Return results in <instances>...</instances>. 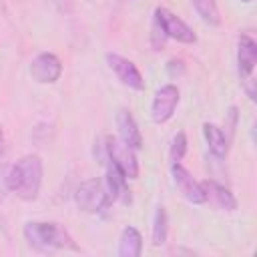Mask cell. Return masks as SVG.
I'll return each mask as SVG.
<instances>
[{
  "instance_id": "1",
  "label": "cell",
  "mask_w": 257,
  "mask_h": 257,
  "mask_svg": "<svg viewBox=\"0 0 257 257\" xmlns=\"http://www.w3.org/2000/svg\"><path fill=\"white\" fill-rule=\"evenodd\" d=\"M42 185V161L38 155L20 157L6 173V189L22 201H34Z\"/></svg>"
},
{
  "instance_id": "2",
  "label": "cell",
  "mask_w": 257,
  "mask_h": 257,
  "mask_svg": "<svg viewBox=\"0 0 257 257\" xmlns=\"http://www.w3.org/2000/svg\"><path fill=\"white\" fill-rule=\"evenodd\" d=\"M24 237L30 247L36 251H58V249H70L76 251V243L70 237V233L60 225L52 221H30L24 225Z\"/></svg>"
},
{
  "instance_id": "3",
  "label": "cell",
  "mask_w": 257,
  "mask_h": 257,
  "mask_svg": "<svg viewBox=\"0 0 257 257\" xmlns=\"http://www.w3.org/2000/svg\"><path fill=\"white\" fill-rule=\"evenodd\" d=\"M74 201L78 209L84 213H100L112 205V197L106 189V183L104 179H98V177L82 181L74 193Z\"/></svg>"
},
{
  "instance_id": "4",
  "label": "cell",
  "mask_w": 257,
  "mask_h": 257,
  "mask_svg": "<svg viewBox=\"0 0 257 257\" xmlns=\"http://www.w3.org/2000/svg\"><path fill=\"white\" fill-rule=\"evenodd\" d=\"M104 153L106 161H110L126 179L139 177V161L135 155V149L122 143L118 137H104Z\"/></svg>"
},
{
  "instance_id": "5",
  "label": "cell",
  "mask_w": 257,
  "mask_h": 257,
  "mask_svg": "<svg viewBox=\"0 0 257 257\" xmlns=\"http://www.w3.org/2000/svg\"><path fill=\"white\" fill-rule=\"evenodd\" d=\"M153 18L161 24V28H163L167 38H173V40L183 42V44H195L197 42V34L193 32V28L187 22H183L177 14H173L169 8H165V6L155 8V16Z\"/></svg>"
},
{
  "instance_id": "6",
  "label": "cell",
  "mask_w": 257,
  "mask_h": 257,
  "mask_svg": "<svg viewBox=\"0 0 257 257\" xmlns=\"http://www.w3.org/2000/svg\"><path fill=\"white\" fill-rule=\"evenodd\" d=\"M177 104H179V88L175 84H163L161 88H157L153 102H151L153 122H157V124L167 122L175 114Z\"/></svg>"
},
{
  "instance_id": "7",
  "label": "cell",
  "mask_w": 257,
  "mask_h": 257,
  "mask_svg": "<svg viewBox=\"0 0 257 257\" xmlns=\"http://www.w3.org/2000/svg\"><path fill=\"white\" fill-rule=\"evenodd\" d=\"M106 64L124 86L133 88V90H139V92L145 90V78H143V74L139 72V68L135 66L133 60H128V58H124L120 54L108 52L106 54Z\"/></svg>"
},
{
  "instance_id": "8",
  "label": "cell",
  "mask_w": 257,
  "mask_h": 257,
  "mask_svg": "<svg viewBox=\"0 0 257 257\" xmlns=\"http://www.w3.org/2000/svg\"><path fill=\"white\" fill-rule=\"evenodd\" d=\"M60 74H62V64L58 56L52 52H40L30 62V76L38 84H52L60 78Z\"/></svg>"
},
{
  "instance_id": "9",
  "label": "cell",
  "mask_w": 257,
  "mask_h": 257,
  "mask_svg": "<svg viewBox=\"0 0 257 257\" xmlns=\"http://www.w3.org/2000/svg\"><path fill=\"white\" fill-rule=\"evenodd\" d=\"M171 175H173V181L179 189V193L193 205H201L205 203V193H203V187L199 181L193 179V175L181 165V161L173 163L171 165Z\"/></svg>"
},
{
  "instance_id": "10",
  "label": "cell",
  "mask_w": 257,
  "mask_h": 257,
  "mask_svg": "<svg viewBox=\"0 0 257 257\" xmlns=\"http://www.w3.org/2000/svg\"><path fill=\"white\" fill-rule=\"evenodd\" d=\"M255 64H257V42L249 34H241L237 40V68L241 82L253 78Z\"/></svg>"
},
{
  "instance_id": "11",
  "label": "cell",
  "mask_w": 257,
  "mask_h": 257,
  "mask_svg": "<svg viewBox=\"0 0 257 257\" xmlns=\"http://www.w3.org/2000/svg\"><path fill=\"white\" fill-rule=\"evenodd\" d=\"M201 187H203V193H205V203L209 201L213 207H217L221 211H235L237 209V199L219 181L207 179V181L201 183Z\"/></svg>"
},
{
  "instance_id": "12",
  "label": "cell",
  "mask_w": 257,
  "mask_h": 257,
  "mask_svg": "<svg viewBox=\"0 0 257 257\" xmlns=\"http://www.w3.org/2000/svg\"><path fill=\"white\" fill-rule=\"evenodd\" d=\"M116 128H118V139L122 143H126L128 147H133L135 151L143 147V135L141 128L133 116V112L128 108H118L116 112Z\"/></svg>"
},
{
  "instance_id": "13",
  "label": "cell",
  "mask_w": 257,
  "mask_h": 257,
  "mask_svg": "<svg viewBox=\"0 0 257 257\" xmlns=\"http://www.w3.org/2000/svg\"><path fill=\"white\" fill-rule=\"evenodd\" d=\"M203 135H205V141H207V147H209L211 155L215 159H225L227 153H229V139H227L225 131L219 128L213 122H205L203 124Z\"/></svg>"
},
{
  "instance_id": "14",
  "label": "cell",
  "mask_w": 257,
  "mask_h": 257,
  "mask_svg": "<svg viewBox=\"0 0 257 257\" xmlns=\"http://www.w3.org/2000/svg\"><path fill=\"white\" fill-rule=\"evenodd\" d=\"M143 253V237L135 227H124L118 239V257H139Z\"/></svg>"
},
{
  "instance_id": "15",
  "label": "cell",
  "mask_w": 257,
  "mask_h": 257,
  "mask_svg": "<svg viewBox=\"0 0 257 257\" xmlns=\"http://www.w3.org/2000/svg\"><path fill=\"white\" fill-rule=\"evenodd\" d=\"M167 235H169V219H167V211H165L163 205H159L157 211H155V219H153V233H151V241H153V245H155V247L165 245Z\"/></svg>"
},
{
  "instance_id": "16",
  "label": "cell",
  "mask_w": 257,
  "mask_h": 257,
  "mask_svg": "<svg viewBox=\"0 0 257 257\" xmlns=\"http://www.w3.org/2000/svg\"><path fill=\"white\" fill-rule=\"evenodd\" d=\"M195 12L201 16V20L209 26H219L221 24V14L217 8L215 0H191Z\"/></svg>"
},
{
  "instance_id": "17",
  "label": "cell",
  "mask_w": 257,
  "mask_h": 257,
  "mask_svg": "<svg viewBox=\"0 0 257 257\" xmlns=\"http://www.w3.org/2000/svg\"><path fill=\"white\" fill-rule=\"evenodd\" d=\"M187 153V135L185 133H177L171 141V147H169V157H171V163H177L185 157Z\"/></svg>"
},
{
  "instance_id": "18",
  "label": "cell",
  "mask_w": 257,
  "mask_h": 257,
  "mask_svg": "<svg viewBox=\"0 0 257 257\" xmlns=\"http://www.w3.org/2000/svg\"><path fill=\"white\" fill-rule=\"evenodd\" d=\"M165 40H167V36H165V32H163L161 24L153 18V26H151V46H153V50H155V52L163 50V48H165Z\"/></svg>"
},
{
  "instance_id": "19",
  "label": "cell",
  "mask_w": 257,
  "mask_h": 257,
  "mask_svg": "<svg viewBox=\"0 0 257 257\" xmlns=\"http://www.w3.org/2000/svg\"><path fill=\"white\" fill-rule=\"evenodd\" d=\"M225 126H227V133H225V135H227V139L231 141V137H233V133H235V126H237V106H231V108H229Z\"/></svg>"
},
{
  "instance_id": "20",
  "label": "cell",
  "mask_w": 257,
  "mask_h": 257,
  "mask_svg": "<svg viewBox=\"0 0 257 257\" xmlns=\"http://www.w3.org/2000/svg\"><path fill=\"white\" fill-rule=\"evenodd\" d=\"M167 70L171 72V76H175L177 72H183V62L177 60V58H171V60L167 62Z\"/></svg>"
},
{
  "instance_id": "21",
  "label": "cell",
  "mask_w": 257,
  "mask_h": 257,
  "mask_svg": "<svg viewBox=\"0 0 257 257\" xmlns=\"http://www.w3.org/2000/svg\"><path fill=\"white\" fill-rule=\"evenodd\" d=\"M6 185V175H4V167L0 165V197H2V187Z\"/></svg>"
},
{
  "instance_id": "22",
  "label": "cell",
  "mask_w": 257,
  "mask_h": 257,
  "mask_svg": "<svg viewBox=\"0 0 257 257\" xmlns=\"http://www.w3.org/2000/svg\"><path fill=\"white\" fill-rule=\"evenodd\" d=\"M4 157V133H2V126H0V159Z\"/></svg>"
},
{
  "instance_id": "23",
  "label": "cell",
  "mask_w": 257,
  "mask_h": 257,
  "mask_svg": "<svg viewBox=\"0 0 257 257\" xmlns=\"http://www.w3.org/2000/svg\"><path fill=\"white\" fill-rule=\"evenodd\" d=\"M241 2H251V0H241Z\"/></svg>"
}]
</instances>
